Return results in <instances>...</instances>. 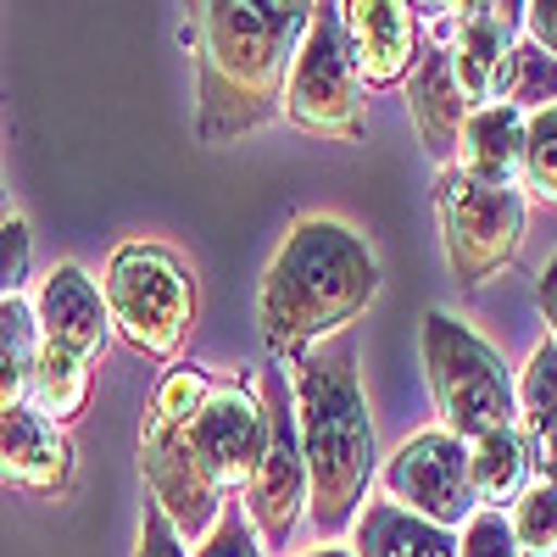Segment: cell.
Listing matches in <instances>:
<instances>
[{
    "label": "cell",
    "mask_w": 557,
    "mask_h": 557,
    "mask_svg": "<svg viewBox=\"0 0 557 557\" xmlns=\"http://www.w3.org/2000/svg\"><path fill=\"white\" fill-rule=\"evenodd\" d=\"M312 7L301 0H212L196 23L201 139L228 146L285 112L290 62L301 51Z\"/></svg>",
    "instance_id": "obj_1"
},
{
    "label": "cell",
    "mask_w": 557,
    "mask_h": 557,
    "mask_svg": "<svg viewBox=\"0 0 557 557\" xmlns=\"http://www.w3.org/2000/svg\"><path fill=\"white\" fill-rule=\"evenodd\" d=\"M290 391H296V430H301V462H307V513L323 541H341L362 502L368 480L380 469L374 418L357 380V341L335 335L323 346H307L290 357Z\"/></svg>",
    "instance_id": "obj_2"
},
{
    "label": "cell",
    "mask_w": 557,
    "mask_h": 557,
    "mask_svg": "<svg viewBox=\"0 0 557 557\" xmlns=\"http://www.w3.org/2000/svg\"><path fill=\"white\" fill-rule=\"evenodd\" d=\"M374 296H380L374 246L341 218H296L262 273L257 296L262 341L273 357H296L318 341L346 335V323Z\"/></svg>",
    "instance_id": "obj_3"
},
{
    "label": "cell",
    "mask_w": 557,
    "mask_h": 557,
    "mask_svg": "<svg viewBox=\"0 0 557 557\" xmlns=\"http://www.w3.org/2000/svg\"><path fill=\"white\" fill-rule=\"evenodd\" d=\"M418 351H424V380H430L446 435L474 446L480 435L513 430L519 391H513V374H507V362L491 341H480L462 318L435 307V312H424Z\"/></svg>",
    "instance_id": "obj_4"
},
{
    "label": "cell",
    "mask_w": 557,
    "mask_h": 557,
    "mask_svg": "<svg viewBox=\"0 0 557 557\" xmlns=\"http://www.w3.org/2000/svg\"><path fill=\"white\" fill-rule=\"evenodd\" d=\"M101 296L123 346L151 362H173L184 335L196 330V278L168 246H146V240L117 246L107 262Z\"/></svg>",
    "instance_id": "obj_5"
},
{
    "label": "cell",
    "mask_w": 557,
    "mask_h": 557,
    "mask_svg": "<svg viewBox=\"0 0 557 557\" xmlns=\"http://www.w3.org/2000/svg\"><path fill=\"white\" fill-rule=\"evenodd\" d=\"M435 212H441L446 268H451L457 285H469V290L496 278L524 246V223H530L524 190H491V184H474L469 173L441 168Z\"/></svg>",
    "instance_id": "obj_6"
},
{
    "label": "cell",
    "mask_w": 557,
    "mask_h": 557,
    "mask_svg": "<svg viewBox=\"0 0 557 557\" xmlns=\"http://www.w3.org/2000/svg\"><path fill=\"white\" fill-rule=\"evenodd\" d=\"M285 123L318 139H362V78L341 28V7H312L285 84Z\"/></svg>",
    "instance_id": "obj_7"
},
{
    "label": "cell",
    "mask_w": 557,
    "mask_h": 557,
    "mask_svg": "<svg viewBox=\"0 0 557 557\" xmlns=\"http://www.w3.org/2000/svg\"><path fill=\"white\" fill-rule=\"evenodd\" d=\"M262 418H268V441L251 469V485L240 491L246 519L257 530V546H285L301 507H307V462H301V430H296V391H290V368L268 362L257 374Z\"/></svg>",
    "instance_id": "obj_8"
},
{
    "label": "cell",
    "mask_w": 557,
    "mask_h": 557,
    "mask_svg": "<svg viewBox=\"0 0 557 557\" xmlns=\"http://www.w3.org/2000/svg\"><path fill=\"white\" fill-rule=\"evenodd\" d=\"M385 502L407 507L412 519H430L457 535V524H469L474 513V480H469V441H457L446 430H424L391 451L380 469Z\"/></svg>",
    "instance_id": "obj_9"
},
{
    "label": "cell",
    "mask_w": 557,
    "mask_h": 557,
    "mask_svg": "<svg viewBox=\"0 0 557 557\" xmlns=\"http://www.w3.org/2000/svg\"><path fill=\"white\" fill-rule=\"evenodd\" d=\"M184 446H190L196 469L228 496V491H246L251 485V469L262 457V441H268V418H262V396L251 385H212L207 407L178 424Z\"/></svg>",
    "instance_id": "obj_10"
},
{
    "label": "cell",
    "mask_w": 557,
    "mask_h": 557,
    "mask_svg": "<svg viewBox=\"0 0 557 557\" xmlns=\"http://www.w3.org/2000/svg\"><path fill=\"white\" fill-rule=\"evenodd\" d=\"M519 28H524V7H491V0L457 7L446 57H451V73H457V89L469 101V112L502 101L507 67H513V51H519Z\"/></svg>",
    "instance_id": "obj_11"
},
{
    "label": "cell",
    "mask_w": 557,
    "mask_h": 557,
    "mask_svg": "<svg viewBox=\"0 0 557 557\" xmlns=\"http://www.w3.org/2000/svg\"><path fill=\"white\" fill-rule=\"evenodd\" d=\"M341 28H346L362 89L407 84L418 51H424V23H418V7H407V0H346Z\"/></svg>",
    "instance_id": "obj_12"
},
{
    "label": "cell",
    "mask_w": 557,
    "mask_h": 557,
    "mask_svg": "<svg viewBox=\"0 0 557 557\" xmlns=\"http://www.w3.org/2000/svg\"><path fill=\"white\" fill-rule=\"evenodd\" d=\"M34 323H39V341L57 346V351H73V357H96L112 335V312H107V296L101 285L89 278L78 262H57L51 273L39 278L34 290Z\"/></svg>",
    "instance_id": "obj_13"
},
{
    "label": "cell",
    "mask_w": 557,
    "mask_h": 557,
    "mask_svg": "<svg viewBox=\"0 0 557 557\" xmlns=\"http://www.w3.org/2000/svg\"><path fill=\"white\" fill-rule=\"evenodd\" d=\"M0 485L23 496H62L73 485V441L28 401L0 407Z\"/></svg>",
    "instance_id": "obj_14"
},
{
    "label": "cell",
    "mask_w": 557,
    "mask_h": 557,
    "mask_svg": "<svg viewBox=\"0 0 557 557\" xmlns=\"http://www.w3.org/2000/svg\"><path fill=\"white\" fill-rule=\"evenodd\" d=\"M407 112H412V128L424 139V151L451 168L457 162V146H462V123H469V101L457 89V73H451V57L446 45H424L407 73Z\"/></svg>",
    "instance_id": "obj_15"
},
{
    "label": "cell",
    "mask_w": 557,
    "mask_h": 557,
    "mask_svg": "<svg viewBox=\"0 0 557 557\" xmlns=\"http://www.w3.org/2000/svg\"><path fill=\"white\" fill-rule=\"evenodd\" d=\"M457 173H469L474 184L491 190H519V168H524V112L519 107H480L462 123V146H457Z\"/></svg>",
    "instance_id": "obj_16"
},
{
    "label": "cell",
    "mask_w": 557,
    "mask_h": 557,
    "mask_svg": "<svg viewBox=\"0 0 557 557\" xmlns=\"http://www.w3.org/2000/svg\"><path fill=\"white\" fill-rule=\"evenodd\" d=\"M351 557H457V535L412 519L396 502H362L351 524Z\"/></svg>",
    "instance_id": "obj_17"
},
{
    "label": "cell",
    "mask_w": 557,
    "mask_h": 557,
    "mask_svg": "<svg viewBox=\"0 0 557 557\" xmlns=\"http://www.w3.org/2000/svg\"><path fill=\"white\" fill-rule=\"evenodd\" d=\"M469 480H474V502L502 513L513 507L530 485V441L519 430H496V435H480L469 446Z\"/></svg>",
    "instance_id": "obj_18"
},
{
    "label": "cell",
    "mask_w": 557,
    "mask_h": 557,
    "mask_svg": "<svg viewBox=\"0 0 557 557\" xmlns=\"http://www.w3.org/2000/svg\"><path fill=\"white\" fill-rule=\"evenodd\" d=\"M84 401H89V362L73 351H57V346H39L34 380H28V407L39 418H51L57 430H67L84 412Z\"/></svg>",
    "instance_id": "obj_19"
},
{
    "label": "cell",
    "mask_w": 557,
    "mask_h": 557,
    "mask_svg": "<svg viewBox=\"0 0 557 557\" xmlns=\"http://www.w3.org/2000/svg\"><path fill=\"white\" fill-rule=\"evenodd\" d=\"M39 323H34V301L12 296L0 301V407H23L28 401V380L39 362Z\"/></svg>",
    "instance_id": "obj_20"
},
{
    "label": "cell",
    "mask_w": 557,
    "mask_h": 557,
    "mask_svg": "<svg viewBox=\"0 0 557 557\" xmlns=\"http://www.w3.org/2000/svg\"><path fill=\"white\" fill-rule=\"evenodd\" d=\"M519 418H524V441H541V435H557V346L541 341L530 351V362L519 368Z\"/></svg>",
    "instance_id": "obj_21"
},
{
    "label": "cell",
    "mask_w": 557,
    "mask_h": 557,
    "mask_svg": "<svg viewBox=\"0 0 557 557\" xmlns=\"http://www.w3.org/2000/svg\"><path fill=\"white\" fill-rule=\"evenodd\" d=\"M507 530L519 541V557H557V485L530 480L524 496L507 507Z\"/></svg>",
    "instance_id": "obj_22"
},
{
    "label": "cell",
    "mask_w": 557,
    "mask_h": 557,
    "mask_svg": "<svg viewBox=\"0 0 557 557\" xmlns=\"http://www.w3.org/2000/svg\"><path fill=\"white\" fill-rule=\"evenodd\" d=\"M519 190L535 201L557 207V107L524 117V168H519Z\"/></svg>",
    "instance_id": "obj_23"
},
{
    "label": "cell",
    "mask_w": 557,
    "mask_h": 557,
    "mask_svg": "<svg viewBox=\"0 0 557 557\" xmlns=\"http://www.w3.org/2000/svg\"><path fill=\"white\" fill-rule=\"evenodd\" d=\"M507 107H519L524 117L557 107V62L541 57L535 45H519L513 51V67H507V89H502Z\"/></svg>",
    "instance_id": "obj_24"
},
{
    "label": "cell",
    "mask_w": 557,
    "mask_h": 557,
    "mask_svg": "<svg viewBox=\"0 0 557 557\" xmlns=\"http://www.w3.org/2000/svg\"><path fill=\"white\" fill-rule=\"evenodd\" d=\"M34 268V228L28 218H0V301H12L23 290V278Z\"/></svg>",
    "instance_id": "obj_25"
},
{
    "label": "cell",
    "mask_w": 557,
    "mask_h": 557,
    "mask_svg": "<svg viewBox=\"0 0 557 557\" xmlns=\"http://www.w3.org/2000/svg\"><path fill=\"white\" fill-rule=\"evenodd\" d=\"M457 557H519V541L507 530V513H491V507H474L469 524H462Z\"/></svg>",
    "instance_id": "obj_26"
},
{
    "label": "cell",
    "mask_w": 557,
    "mask_h": 557,
    "mask_svg": "<svg viewBox=\"0 0 557 557\" xmlns=\"http://www.w3.org/2000/svg\"><path fill=\"white\" fill-rule=\"evenodd\" d=\"M196 557H262L257 530H251V519H246V507L228 502V507H223V519L212 524V535L196 546Z\"/></svg>",
    "instance_id": "obj_27"
},
{
    "label": "cell",
    "mask_w": 557,
    "mask_h": 557,
    "mask_svg": "<svg viewBox=\"0 0 557 557\" xmlns=\"http://www.w3.org/2000/svg\"><path fill=\"white\" fill-rule=\"evenodd\" d=\"M134 557H190V546L178 541V530L162 519V507L146 502V513H139V541H134Z\"/></svg>",
    "instance_id": "obj_28"
},
{
    "label": "cell",
    "mask_w": 557,
    "mask_h": 557,
    "mask_svg": "<svg viewBox=\"0 0 557 557\" xmlns=\"http://www.w3.org/2000/svg\"><path fill=\"white\" fill-rule=\"evenodd\" d=\"M524 34L541 57L557 62V0H535V7H524Z\"/></svg>",
    "instance_id": "obj_29"
},
{
    "label": "cell",
    "mask_w": 557,
    "mask_h": 557,
    "mask_svg": "<svg viewBox=\"0 0 557 557\" xmlns=\"http://www.w3.org/2000/svg\"><path fill=\"white\" fill-rule=\"evenodd\" d=\"M535 301H541V312H546V323H552V346H557V257L541 268V278H535Z\"/></svg>",
    "instance_id": "obj_30"
},
{
    "label": "cell",
    "mask_w": 557,
    "mask_h": 557,
    "mask_svg": "<svg viewBox=\"0 0 557 557\" xmlns=\"http://www.w3.org/2000/svg\"><path fill=\"white\" fill-rule=\"evenodd\" d=\"M530 462H541V480H546V485H557V435L530 441Z\"/></svg>",
    "instance_id": "obj_31"
},
{
    "label": "cell",
    "mask_w": 557,
    "mask_h": 557,
    "mask_svg": "<svg viewBox=\"0 0 557 557\" xmlns=\"http://www.w3.org/2000/svg\"><path fill=\"white\" fill-rule=\"evenodd\" d=\"M307 557H351L346 546H318V552H307Z\"/></svg>",
    "instance_id": "obj_32"
},
{
    "label": "cell",
    "mask_w": 557,
    "mask_h": 557,
    "mask_svg": "<svg viewBox=\"0 0 557 557\" xmlns=\"http://www.w3.org/2000/svg\"><path fill=\"white\" fill-rule=\"evenodd\" d=\"M0 218H7V184H0Z\"/></svg>",
    "instance_id": "obj_33"
}]
</instances>
